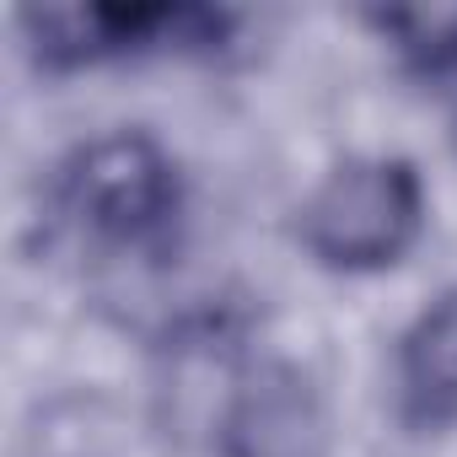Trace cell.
I'll return each mask as SVG.
<instances>
[{"label": "cell", "mask_w": 457, "mask_h": 457, "mask_svg": "<svg viewBox=\"0 0 457 457\" xmlns=\"http://www.w3.org/2000/svg\"><path fill=\"white\" fill-rule=\"evenodd\" d=\"M371 28L382 33L403 71L425 81L457 76V6H387L371 12Z\"/></svg>", "instance_id": "8992f818"}, {"label": "cell", "mask_w": 457, "mask_h": 457, "mask_svg": "<svg viewBox=\"0 0 457 457\" xmlns=\"http://www.w3.org/2000/svg\"><path fill=\"white\" fill-rule=\"evenodd\" d=\"M425 232V183L403 156H350L302 204V243L334 275L393 270Z\"/></svg>", "instance_id": "7a4b0ae2"}, {"label": "cell", "mask_w": 457, "mask_h": 457, "mask_svg": "<svg viewBox=\"0 0 457 457\" xmlns=\"http://www.w3.org/2000/svg\"><path fill=\"white\" fill-rule=\"evenodd\" d=\"M60 215L92 248L162 253L183 220V172L145 129H113L71 151L54 178Z\"/></svg>", "instance_id": "6da1fadb"}, {"label": "cell", "mask_w": 457, "mask_h": 457, "mask_svg": "<svg viewBox=\"0 0 457 457\" xmlns=\"http://www.w3.org/2000/svg\"><path fill=\"white\" fill-rule=\"evenodd\" d=\"M398 420L420 436L457 430V286L414 312L393 355Z\"/></svg>", "instance_id": "5b68a950"}, {"label": "cell", "mask_w": 457, "mask_h": 457, "mask_svg": "<svg viewBox=\"0 0 457 457\" xmlns=\"http://www.w3.org/2000/svg\"><path fill=\"white\" fill-rule=\"evenodd\" d=\"M33 49L54 71L140 60V54H204L220 49L232 17L210 6H44L28 12Z\"/></svg>", "instance_id": "3957f363"}, {"label": "cell", "mask_w": 457, "mask_h": 457, "mask_svg": "<svg viewBox=\"0 0 457 457\" xmlns=\"http://www.w3.org/2000/svg\"><path fill=\"white\" fill-rule=\"evenodd\" d=\"M220 457H334L318 382L296 361H253L232 377L215 414Z\"/></svg>", "instance_id": "277c9868"}]
</instances>
